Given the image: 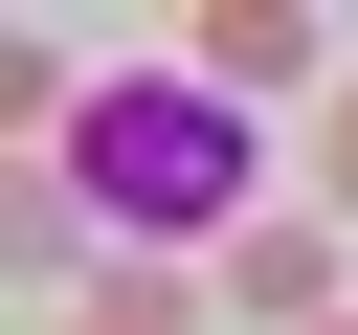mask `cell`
I'll return each instance as SVG.
<instances>
[{
  "label": "cell",
  "mask_w": 358,
  "mask_h": 335,
  "mask_svg": "<svg viewBox=\"0 0 358 335\" xmlns=\"http://www.w3.org/2000/svg\"><path fill=\"white\" fill-rule=\"evenodd\" d=\"M224 290H246V313H291V335H336V246H313V223H246V246H224Z\"/></svg>",
  "instance_id": "obj_2"
},
{
  "label": "cell",
  "mask_w": 358,
  "mask_h": 335,
  "mask_svg": "<svg viewBox=\"0 0 358 335\" xmlns=\"http://www.w3.org/2000/svg\"><path fill=\"white\" fill-rule=\"evenodd\" d=\"M67 201L134 223V246H201V223L246 201V112L179 89V67H157V89H90V112H67ZM224 246H246V223H224Z\"/></svg>",
  "instance_id": "obj_1"
},
{
  "label": "cell",
  "mask_w": 358,
  "mask_h": 335,
  "mask_svg": "<svg viewBox=\"0 0 358 335\" xmlns=\"http://www.w3.org/2000/svg\"><path fill=\"white\" fill-rule=\"evenodd\" d=\"M336 179H358V89H336Z\"/></svg>",
  "instance_id": "obj_4"
},
{
  "label": "cell",
  "mask_w": 358,
  "mask_h": 335,
  "mask_svg": "<svg viewBox=\"0 0 358 335\" xmlns=\"http://www.w3.org/2000/svg\"><path fill=\"white\" fill-rule=\"evenodd\" d=\"M201 67H224V89H291V67H313V22H268V0H224V22H201Z\"/></svg>",
  "instance_id": "obj_3"
}]
</instances>
